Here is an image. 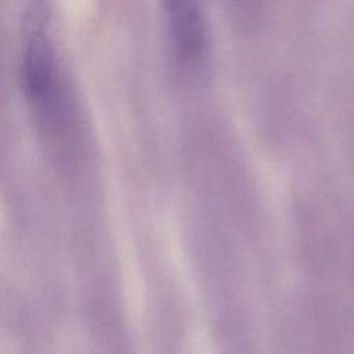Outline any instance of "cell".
Instances as JSON below:
<instances>
[{
  "label": "cell",
  "mask_w": 354,
  "mask_h": 354,
  "mask_svg": "<svg viewBox=\"0 0 354 354\" xmlns=\"http://www.w3.org/2000/svg\"><path fill=\"white\" fill-rule=\"evenodd\" d=\"M19 77L33 118L46 138L61 148L72 145L77 134L75 98L41 15L33 17L25 36Z\"/></svg>",
  "instance_id": "cell-1"
},
{
  "label": "cell",
  "mask_w": 354,
  "mask_h": 354,
  "mask_svg": "<svg viewBox=\"0 0 354 354\" xmlns=\"http://www.w3.org/2000/svg\"><path fill=\"white\" fill-rule=\"evenodd\" d=\"M166 18L170 46L178 65L198 69L209 47L207 25L201 4L195 0H169Z\"/></svg>",
  "instance_id": "cell-2"
}]
</instances>
